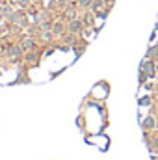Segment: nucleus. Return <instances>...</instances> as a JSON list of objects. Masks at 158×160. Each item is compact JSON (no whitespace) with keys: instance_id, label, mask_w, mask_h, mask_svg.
<instances>
[{"instance_id":"f257e3e1","label":"nucleus","mask_w":158,"mask_h":160,"mask_svg":"<svg viewBox=\"0 0 158 160\" xmlns=\"http://www.w3.org/2000/svg\"><path fill=\"white\" fill-rule=\"evenodd\" d=\"M84 28H86V24L82 22V19H73V21L67 22V32H71V34H75V36L82 34Z\"/></svg>"},{"instance_id":"f03ea898","label":"nucleus","mask_w":158,"mask_h":160,"mask_svg":"<svg viewBox=\"0 0 158 160\" xmlns=\"http://www.w3.org/2000/svg\"><path fill=\"white\" fill-rule=\"evenodd\" d=\"M155 67H156V65H155V62H153L151 58H147V60L141 63V69L147 73V77H149V78H153V77L156 75V69H155Z\"/></svg>"},{"instance_id":"7ed1b4c3","label":"nucleus","mask_w":158,"mask_h":160,"mask_svg":"<svg viewBox=\"0 0 158 160\" xmlns=\"http://www.w3.org/2000/svg\"><path fill=\"white\" fill-rule=\"evenodd\" d=\"M155 128H156V119H155L153 116L143 118V121H141V130H143V132H151V130H155Z\"/></svg>"},{"instance_id":"20e7f679","label":"nucleus","mask_w":158,"mask_h":160,"mask_svg":"<svg viewBox=\"0 0 158 160\" xmlns=\"http://www.w3.org/2000/svg\"><path fill=\"white\" fill-rule=\"evenodd\" d=\"M65 30H67V22H63V21L52 22V34H54V36H63Z\"/></svg>"},{"instance_id":"39448f33","label":"nucleus","mask_w":158,"mask_h":160,"mask_svg":"<svg viewBox=\"0 0 158 160\" xmlns=\"http://www.w3.org/2000/svg\"><path fill=\"white\" fill-rule=\"evenodd\" d=\"M80 19H82V22H84L86 26H91V24L95 22V13L87 9V11H84V13H82V17H80Z\"/></svg>"},{"instance_id":"423d86ee","label":"nucleus","mask_w":158,"mask_h":160,"mask_svg":"<svg viewBox=\"0 0 158 160\" xmlns=\"http://www.w3.org/2000/svg\"><path fill=\"white\" fill-rule=\"evenodd\" d=\"M21 47H22V50H32V48H36V41L32 38H24L21 41Z\"/></svg>"},{"instance_id":"0eeeda50","label":"nucleus","mask_w":158,"mask_h":160,"mask_svg":"<svg viewBox=\"0 0 158 160\" xmlns=\"http://www.w3.org/2000/svg\"><path fill=\"white\" fill-rule=\"evenodd\" d=\"M91 4H93V0H78V11L91 9Z\"/></svg>"},{"instance_id":"6e6552de","label":"nucleus","mask_w":158,"mask_h":160,"mask_svg":"<svg viewBox=\"0 0 158 160\" xmlns=\"http://www.w3.org/2000/svg\"><path fill=\"white\" fill-rule=\"evenodd\" d=\"M63 17H65V19H67V22H69V21H73V19H78V13H77L75 9H69V11H65V13H63Z\"/></svg>"},{"instance_id":"1a4fd4ad","label":"nucleus","mask_w":158,"mask_h":160,"mask_svg":"<svg viewBox=\"0 0 158 160\" xmlns=\"http://www.w3.org/2000/svg\"><path fill=\"white\" fill-rule=\"evenodd\" d=\"M138 78H140V84H145V82H147V78H149V77H147V73H145L141 67H140V75H138Z\"/></svg>"},{"instance_id":"9d476101","label":"nucleus","mask_w":158,"mask_h":160,"mask_svg":"<svg viewBox=\"0 0 158 160\" xmlns=\"http://www.w3.org/2000/svg\"><path fill=\"white\" fill-rule=\"evenodd\" d=\"M155 160H158V158H155Z\"/></svg>"}]
</instances>
